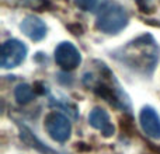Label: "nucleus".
Masks as SVG:
<instances>
[{
	"instance_id": "1",
	"label": "nucleus",
	"mask_w": 160,
	"mask_h": 154,
	"mask_svg": "<svg viewBox=\"0 0 160 154\" xmlns=\"http://www.w3.org/2000/svg\"><path fill=\"white\" fill-rule=\"evenodd\" d=\"M114 59L125 65L132 72L141 75H152L160 58V49L158 42L152 35H143L128 42L114 52Z\"/></svg>"
},
{
	"instance_id": "2",
	"label": "nucleus",
	"mask_w": 160,
	"mask_h": 154,
	"mask_svg": "<svg viewBox=\"0 0 160 154\" xmlns=\"http://www.w3.org/2000/svg\"><path fill=\"white\" fill-rule=\"evenodd\" d=\"M129 22V16L124 6L117 2L105 0L100 4L96 17V27L104 34H118Z\"/></svg>"
},
{
	"instance_id": "3",
	"label": "nucleus",
	"mask_w": 160,
	"mask_h": 154,
	"mask_svg": "<svg viewBox=\"0 0 160 154\" xmlns=\"http://www.w3.org/2000/svg\"><path fill=\"white\" fill-rule=\"evenodd\" d=\"M84 77L91 80V83H88V87H93V90L96 93H98V95H101L102 98H105L110 104H114L115 107L121 108V109H127L129 108V99L125 95V93L121 90L119 84L117 83V80L114 79V75L110 77L108 81L105 80H97L94 79L93 75H86Z\"/></svg>"
},
{
	"instance_id": "4",
	"label": "nucleus",
	"mask_w": 160,
	"mask_h": 154,
	"mask_svg": "<svg viewBox=\"0 0 160 154\" xmlns=\"http://www.w3.org/2000/svg\"><path fill=\"white\" fill-rule=\"evenodd\" d=\"M28 49L25 46L24 42L18 41V39H7L4 44L2 45V59H0V65L3 69H13L17 67L25 60L27 58Z\"/></svg>"
},
{
	"instance_id": "5",
	"label": "nucleus",
	"mask_w": 160,
	"mask_h": 154,
	"mask_svg": "<svg viewBox=\"0 0 160 154\" xmlns=\"http://www.w3.org/2000/svg\"><path fill=\"white\" fill-rule=\"evenodd\" d=\"M45 129L48 135L59 143L68 142L72 135V123L69 118L61 112H51L45 118Z\"/></svg>"
},
{
	"instance_id": "6",
	"label": "nucleus",
	"mask_w": 160,
	"mask_h": 154,
	"mask_svg": "<svg viewBox=\"0 0 160 154\" xmlns=\"http://www.w3.org/2000/svg\"><path fill=\"white\" fill-rule=\"evenodd\" d=\"M55 62L61 69L68 72L82 63V55L72 42H61L55 49Z\"/></svg>"
},
{
	"instance_id": "7",
	"label": "nucleus",
	"mask_w": 160,
	"mask_h": 154,
	"mask_svg": "<svg viewBox=\"0 0 160 154\" xmlns=\"http://www.w3.org/2000/svg\"><path fill=\"white\" fill-rule=\"evenodd\" d=\"M20 30L31 41H42L47 36V24L37 16H25L20 22Z\"/></svg>"
},
{
	"instance_id": "8",
	"label": "nucleus",
	"mask_w": 160,
	"mask_h": 154,
	"mask_svg": "<svg viewBox=\"0 0 160 154\" xmlns=\"http://www.w3.org/2000/svg\"><path fill=\"white\" fill-rule=\"evenodd\" d=\"M139 123L146 136L160 140V116L152 107H143L139 113Z\"/></svg>"
},
{
	"instance_id": "9",
	"label": "nucleus",
	"mask_w": 160,
	"mask_h": 154,
	"mask_svg": "<svg viewBox=\"0 0 160 154\" xmlns=\"http://www.w3.org/2000/svg\"><path fill=\"white\" fill-rule=\"evenodd\" d=\"M88 123L94 128V129L100 130L105 137H111L115 132L114 125L110 119V115L107 113V111L102 109L101 107H96L91 109L90 115H88Z\"/></svg>"
},
{
	"instance_id": "10",
	"label": "nucleus",
	"mask_w": 160,
	"mask_h": 154,
	"mask_svg": "<svg viewBox=\"0 0 160 154\" xmlns=\"http://www.w3.org/2000/svg\"><path fill=\"white\" fill-rule=\"evenodd\" d=\"M14 98L17 99V102L21 105H25L28 102H31L34 99V90L30 84L27 83H22L18 84L14 90Z\"/></svg>"
},
{
	"instance_id": "11",
	"label": "nucleus",
	"mask_w": 160,
	"mask_h": 154,
	"mask_svg": "<svg viewBox=\"0 0 160 154\" xmlns=\"http://www.w3.org/2000/svg\"><path fill=\"white\" fill-rule=\"evenodd\" d=\"M75 4L83 11H96L98 10V0H75Z\"/></svg>"
},
{
	"instance_id": "12",
	"label": "nucleus",
	"mask_w": 160,
	"mask_h": 154,
	"mask_svg": "<svg viewBox=\"0 0 160 154\" xmlns=\"http://www.w3.org/2000/svg\"><path fill=\"white\" fill-rule=\"evenodd\" d=\"M22 3H25V4H37V3H39L41 0H21Z\"/></svg>"
}]
</instances>
